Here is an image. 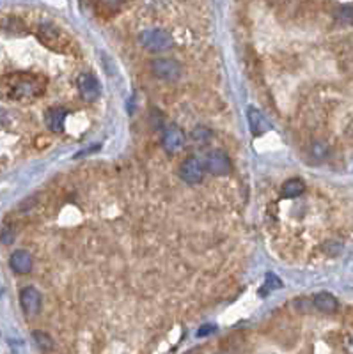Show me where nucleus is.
Returning <instances> with one entry per match:
<instances>
[{
	"mask_svg": "<svg viewBox=\"0 0 353 354\" xmlns=\"http://www.w3.org/2000/svg\"><path fill=\"white\" fill-rule=\"evenodd\" d=\"M336 18L341 23H353V6H343L337 11Z\"/></svg>",
	"mask_w": 353,
	"mask_h": 354,
	"instance_id": "f3484780",
	"label": "nucleus"
},
{
	"mask_svg": "<svg viewBox=\"0 0 353 354\" xmlns=\"http://www.w3.org/2000/svg\"><path fill=\"white\" fill-rule=\"evenodd\" d=\"M139 43L142 48L149 50V52H165L174 45L172 35L162 29H147L139 34Z\"/></svg>",
	"mask_w": 353,
	"mask_h": 354,
	"instance_id": "f03ea898",
	"label": "nucleus"
},
{
	"mask_svg": "<svg viewBox=\"0 0 353 354\" xmlns=\"http://www.w3.org/2000/svg\"><path fill=\"white\" fill-rule=\"evenodd\" d=\"M215 331H217V328H215L213 324H206L197 331V337H208V335H211V333H215Z\"/></svg>",
	"mask_w": 353,
	"mask_h": 354,
	"instance_id": "412c9836",
	"label": "nucleus"
},
{
	"mask_svg": "<svg viewBox=\"0 0 353 354\" xmlns=\"http://www.w3.org/2000/svg\"><path fill=\"white\" fill-rule=\"evenodd\" d=\"M282 283L279 280V277H275V274L268 273L266 274V289H281Z\"/></svg>",
	"mask_w": 353,
	"mask_h": 354,
	"instance_id": "6ab92c4d",
	"label": "nucleus"
},
{
	"mask_svg": "<svg viewBox=\"0 0 353 354\" xmlns=\"http://www.w3.org/2000/svg\"><path fill=\"white\" fill-rule=\"evenodd\" d=\"M179 175L188 184H197L205 177V165L197 158H187L179 167Z\"/></svg>",
	"mask_w": 353,
	"mask_h": 354,
	"instance_id": "0eeeda50",
	"label": "nucleus"
},
{
	"mask_svg": "<svg viewBox=\"0 0 353 354\" xmlns=\"http://www.w3.org/2000/svg\"><path fill=\"white\" fill-rule=\"evenodd\" d=\"M9 266L14 273L27 274V273H30V269H32V257H30L29 251L18 250L9 257Z\"/></svg>",
	"mask_w": 353,
	"mask_h": 354,
	"instance_id": "9d476101",
	"label": "nucleus"
},
{
	"mask_svg": "<svg viewBox=\"0 0 353 354\" xmlns=\"http://www.w3.org/2000/svg\"><path fill=\"white\" fill-rule=\"evenodd\" d=\"M0 241H2L4 245H11V243L14 241V229L4 227L2 232H0Z\"/></svg>",
	"mask_w": 353,
	"mask_h": 354,
	"instance_id": "a211bd4d",
	"label": "nucleus"
},
{
	"mask_svg": "<svg viewBox=\"0 0 353 354\" xmlns=\"http://www.w3.org/2000/svg\"><path fill=\"white\" fill-rule=\"evenodd\" d=\"M32 338H34V342H36L38 347L41 349V351H52V349H53V340H52V337H50L48 333L41 331V329H34Z\"/></svg>",
	"mask_w": 353,
	"mask_h": 354,
	"instance_id": "2eb2a0df",
	"label": "nucleus"
},
{
	"mask_svg": "<svg viewBox=\"0 0 353 354\" xmlns=\"http://www.w3.org/2000/svg\"><path fill=\"white\" fill-rule=\"evenodd\" d=\"M185 142H187V135L183 133V129L179 126L176 124L167 126L162 136V145L167 152H171V154L179 152L183 149V145H185Z\"/></svg>",
	"mask_w": 353,
	"mask_h": 354,
	"instance_id": "39448f33",
	"label": "nucleus"
},
{
	"mask_svg": "<svg viewBox=\"0 0 353 354\" xmlns=\"http://www.w3.org/2000/svg\"><path fill=\"white\" fill-rule=\"evenodd\" d=\"M247 119H249V128L254 136H259L268 129V123H266L265 115L257 108H254V106H250L247 110Z\"/></svg>",
	"mask_w": 353,
	"mask_h": 354,
	"instance_id": "f8f14e48",
	"label": "nucleus"
},
{
	"mask_svg": "<svg viewBox=\"0 0 353 354\" xmlns=\"http://www.w3.org/2000/svg\"><path fill=\"white\" fill-rule=\"evenodd\" d=\"M38 37L43 45L55 52H66L69 48V39L53 23H41L38 29Z\"/></svg>",
	"mask_w": 353,
	"mask_h": 354,
	"instance_id": "7ed1b4c3",
	"label": "nucleus"
},
{
	"mask_svg": "<svg viewBox=\"0 0 353 354\" xmlns=\"http://www.w3.org/2000/svg\"><path fill=\"white\" fill-rule=\"evenodd\" d=\"M77 87H78L80 96L84 97L85 101H96L98 97H100V94H101L100 82H98L96 78H94L92 74H89V73L78 74Z\"/></svg>",
	"mask_w": 353,
	"mask_h": 354,
	"instance_id": "6e6552de",
	"label": "nucleus"
},
{
	"mask_svg": "<svg viewBox=\"0 0 353 354\" xmlns=\"http://www.w3.org/2000/svg\"><path fill=\"white\" fill-rule=\"evenodd\" d=\"M124 2H126V0H100L101 6L108 7V9H117V7H121Z\"/></svg>",
	"mask_w": 353,
	"mask_h": 354,
	"instance_id": "aec40b11",
	"label": "nucleus"
},
{
	"mask_svg": "<svg viewBox=\"0 0 353 354\" xmlns=\"http://www.w3.org/2000/svg\"><path fill=\"white\" fill-rule=\"evenodd\" d=\"M20 305L25 316H36L41 310V294L36 287H23L20 292Z\"/></svg>",
	"mask_w": 353,
	"mask_h": 354,
	"instance_id": "1a4fd4ad",
	"label": "nucleus"
},
{
	"mask_svg": "<svg viewBox=\"0 0 353 354\" xmlns=\"http://www.w3.org/2000/svg\"><path fill=\"white\" fill-rule=\"evenodd\" d=\"M66 117H68V112H66L64 108H50L48 112L45 113L46 128L52 133H61L62 129H64Z\"/></svg>",
	"mask_w": 353,
	"mask_h": 354,
	"instance_id": "9b49d317",
	"label": "nucleus"
},
{
	"mask_svg": "<svg viewBox=\"0 0 353 354\" xmlns=\"http://www.w3.org/2000/svg\"><path fill=\"white\" fill-rule=\"evenodd\" d=\"M304 191H305V184H304V181H300V179H289L282 184V195L284 196L295 199V196H300Z\"/></svg>",
	"mask_w": 353,
	"mask_h": 354,
	"instance_id": "4468645a",
	"label": "nucleus"
},
{
	"mask_svg": "<svg viewBox=\"0 0 353 354\" xmlns=\"http://www.w3.org/2000/svg\"><path fill=\"white\" fill-rule=\"evenodd\" d=\"M205 168L213 175H226L231 170V160L224 151H211L205 160Z\"/></svg>",
	"mask_w": 353,
	"mask_h": 354,
	"instance_id": "423d86ee",
	"label": "nucleus"
},
{
	"mask_svg": "<svg viewBox=\"0 0 353 354\" xmlns=\"http://www.w3.org/2000/svg\"><path fill=\"white\" fill-rule=\"evenodd\" d=\"M151 73L165 82H178L181 76V64L174 58L160 57L151 62Z\"/></svg>",
	"mask_w": 353,
	"mask_h": 354,
	"instance_id": "20e7f679",
	"label": "nucleus"
},
{
	"mask_svg": "<svg viewBox=\"0 0 353 354\" xmlns=\"http://www.w3.org/2000/svg\"><path fill=\"white\" fill-rule=\"evenodd\" d=\"M211 135H213V133H211L208 128H205V126H199V128H195L194 131H192V139H194L195 142H199V144L208 142L211 139Z\"/></svg>",
	"mask_w": 353,
	"mask_h": 354,
	"instance_id": "dca6fc26",
	"label": "nucleus"
},
{
	"mask_svg": "<svg viewBox=\"0 0 353 354\" xmlns=\"http://www.w3.org/2000/svg\"><path fill=\"white\" fill-rule=\"evenodd\" d=\"M312 303H314L316 308L323 313H334L337 310V300L330 292H318Z\"/></svg>",
	"mask_w": 353,
	"mask_h": 354,
	"instance_id": "ddd939ff",
	"label": "nucleus"
},
{
	"mask_svg": "<svg viewBox=\"0 0 353 354\" xmlns=\"http://www.w3.org/2000/svg\"><path fill=\"white\" fill-rule=\"evenodd\" d=\"M11 97L23 100V97H36L45 90V82L39 80L36 76H27V74H20L14 82H9Z\"/></svg>",
	"mask_w": 353,
	"mask_h": 354,
	"instance_id": "f257e3e1",
	"label": "nucleus"
}]
</instances>
